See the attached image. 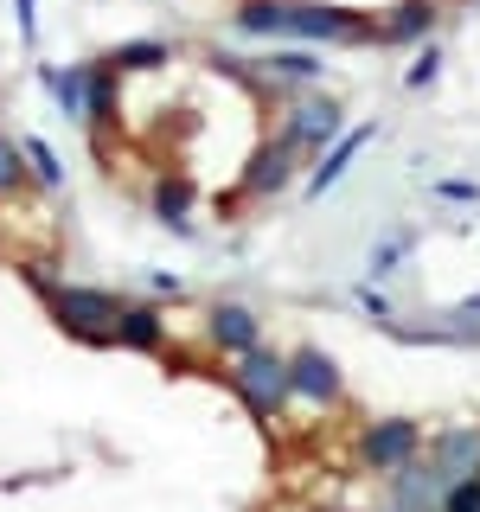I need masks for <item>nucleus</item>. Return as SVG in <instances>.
Masks as SVG:
<instances>
[{"label": "nucleus", "instance_id": "6ab92c4d", "mask_svg": "<svg viewBox=\"0 0 480 512\" xmlns=\"http://www.w3.org/2000/svg\"><path fill=\"white\" fill-rule=\"evenodd\" d=\"M32 186V167L20 154V135H0V205H13Z\"/></svg>", "mask_w": 480, "mask_h": 512}, {"label": "nucleus", "instance_id": "aec40b11", "mask_svg": "<svg viewBox=\"0 0 480 512\" xmlns=\"http://www.w3.org/2000/svg\"><path fill=\"white\" fill-rule=\"evenodd\" d=\"M410 250H416V231H391L384 244H372V256H365V276H372V282H384V276H391V269L404 263Z\"/></svg>", "mask_w": 480, "mask_h": 512}, {"label": "nucleus", "instance_id": "393cba45", "mask_svg": "<svg viewBox=\"0 0 480 512\" xmlns=\"http://www.w3.org/2000/svg\"><path fill=\"white\" fill-rule=\"evenodd\" d=\"M13 26L26 45H39V0H13Z\"/></svg>", "mask_w": 480, "mask_h": 512}, {"label": "nucleus", "instance_id": "b1692460", "mask_svg": "<svg viewBox=\"0 0 480 512\" xmlns=\"http://www.w3.org/2000/svg\"><path fill=\"white\" fill-rule=\"evenodd\" d=\"M442 205H480V180H436L429 186Z\"/></svg>", "mask_w": 480, "mask_h": 512}, {"label": "nucleus", "instance_id": "7ed1b4c3", "mask_svg": "<svg viewBox=\"0 0 480 512\" xmlns=\"http://www.w3.org/2000/svg\"><path fill=\"white\" fill-rule=\"evenodd\" d=\"M276 135L288 141V148H301V154H308V167H314V160L346 135V103H340L333 90H295V96L282 103Z\"/></svg>", "mask_w": 480, "mask_h": 512}, {"label": "nucleus", "instance_id": "4be33fe9", "mask_svg": "<svg viewBox=\"0 0 480 512\" xmlns=\"http://www.w3.org/2000/svg\"><path fill=\"white\" fill-rule=\"evenodd\" d=\"M352 301H359V308H365V314H372V320H378V327H391V320H397V308H391V295H384V288H378L372 276H365L359 288H352Z\"/></svg>", "mask_w": 480, "mask_h": 512}, {"label": "nucleus", "instance_id": "0eeeda50", "mask_svg": "<svg viewBox=\"0 0 480 512\" xmlns=\"http://www.w3.org/2000/svg\"><path fill=\"white\" fill-rule=\"evenodd\" d=\"M301 173H308V154H301V148H288L282 135H269L263 148L250 154V167H244V180H237V192H244L250 205H263V199H282V192L295 186Z\"/></svg>", "mask_w": 480, "mask_h": 512}, {"label": "nucleus", "instance_id": "ddd939ff", "mask_svg": "<svg viewBox=\"0 0 480 512\" xmlns=\"http://www.w3.org/2000/svg\"><path fill=\"white\" fill-rule=\"evenodd\" d=\"M39 84L58 103L64 122H77V128L90 122V58L84 64H39Z\"/></svg>", "mask_w": 480, "mask_h": 512}, {"label": "nucleus", "instance_id": "4468645a", "mask_svg": "<svg viewBox=\"0 0 480 512\" xmlns=\"http://www.w3.org/2000/svg\"><path fill=\"white\" fill-rule=\"evenodd\" d=\"M192 205H199V186H192L186 173H154V186H148L154 224H167L173 237H192Z\"/></svg>", "mask_w": 480, "mask_h": 512}, {"label": "nucleus", "instance_id": "a878e982", "mask_svg": "<svg viewBox=\"0 0 480 512\" xmlns=\"http://www.w3.org/2000/svg\"><path fill=\"white\" fill-rule=\"evenodd\" d=\"M148 295H154V301H180V295H186V282L173 276V269H154V276H148Z\"/></svg>", "mask_w": 480, "mask_h": 512}, {"label": "nucleus", "instance_id": "2eb2a0df", "mask_svg": "<svg viewBox=\"0 0 480 512\" xmlns=\"http://www.w3.org/2000/svg\"><path fill=\"white\" fill-rule=\"evenodd\" d=\"M84 128L96 135V148L122 128V71L109 58H90V122Z\"/></svg>", "mask_w": 480, "mask_h": 512}, {"label": "nucleus", "instance_id": "1a4fd4ad", "mask_svg": "<svg viewBox=\"0 0 480 512\" xmlns=\"http://www.w3.org/2000/svg\"><path fill=\"white\" fill-rule=\"evenodd\" d=\"M372 141H378V122H346V135H340V141H333V148H327V154H320L314 167H308V186H301V192H308V199H327V192L346 180V173H352V160L372 148Z\"/></svg>", "mask_w": 480, "mask_h": 512}, {"label": "nucleus", "instance_id": "f257e3e1", "mask_svg": "<svg viewBox=\"0 0 480 512\" xmlns=\"http://www.w3.org/2000/svg\"><path fill=\"white\" fill-rule=\"evenodd\" d=\"M122 301H128V295H116V288H96V282H58L52 295L39 301V308L52 314V327L64 333V340L109 352V346H116V320H122Z\"/></svg>", "mask_w": 480, "mask_h": 512}, {"label": "nucleus", "instance_id": "9d476101", "mask_svg": "<svg viewBox=\"0 0 480 512\" xmlns=\"http://www.w3.org/2000/svg\"><path fill=\"white\" fill-rule=\"evenodd\" d=\"M429 468H436L448 487L455 480H474L480 474V423H455V429H436V436L423 442Z\"/></svg>", "mask_w": 480, "mask_h": 512}, {"label": "nucleus", "instance_id": "a211bd4d", "mask_svg": "<svg viewBox=\"0 0 480 512\" xmlns=\"http://www.w3.org/2000/svg\"><path fill=\"white\" fill-rule=\"evenodd\" d=\"M20 154L32 167V186H39V192H64V160H58L52 141H45V135H20Z\"/></svg>", "mask_w": 480, "mask_h": 512}, {"label": "nucleus", "instance_id": "20e7f679", "mask_svg": "<svg viewBox=\"0 0 480 512\" xmlns=\"http://www.w3.org/2000/svg\"><path fill=\"white\" fill-rule=\"evenodd\" d=\"M423 423H416V416H378V423H365L359 429V442H352V455H359V468L365 474H397L404 468V461H416L423 455Z\"/></svg>", "mask_w": 480, "mask_h": 512}, {"label": "nucleus", "instance_id": "dca6fc26", "mask_svg": "<svg viewBox=\"0 0 480 512\" xmlns=\"http://www.w3.org/2000/svg\"><path fill=\"white\" fill-rule=\"evenodd\" d=\"M116 346L122 352H141V359H160V352H167V314H160L154 301H122Z\"/></svg>", "mask_w": 480, "mask_h": 512}, {"label": "nucleus", "instance_id": "f03ea898", "mask_svg": "<svg viewBox=\"0 0 480 512\" xmlns=\"http://www.w3.org/2000/svg\"><path fill=\"white\" fill-rule=\"evenodd\" d=\"M224 384L237 391V404H244L256 423H282V410L295 404V391H288V352H276L269 340L224 365Z\"/></svg>", "mask_w": 480, "mask_h": 512}, {"label": "nucleus", "instance_id": "f3484780", "mask_svg": "<svg viewBox=\"0 0 480 512\" xmlns=\"http://www.w3.org/2000/svg\"><path fill=\"white\" fill-rule=\"evenodd\" d=\"M109 64H116L122 77H154V71H167L173 64V45L167 39H122L116 52H103Z\"/></svg>", "mask_w": 480, "mask_h": 512}, {"label": "nucleus", "instance_id": "f8f14e48", "mask_svg": "<svg viewBox=\"0 0 480 512\" xmlns=\"http://www.w3.org/2000/svg\"><path fill=\"white\" fill-rule=\"evenodd\" d=\"M442 26V0H397V7L378 13V45H404V52H416V45H429Z\"/></svg>", "mask_w": 480, "mask_h": 512}, {"label": "nucleus", "instance_id": "412c9836", "mask_svg": "<svg viewBox=\"0 0 480 512\" xmlns=\"http://www.w3.org/2000/svg\"><path fill=\"white\" fill-rule=\"evenodd\" d=\"M442 77V45L429 39V45H416V58H410V71H404V90H429Z\"/></svg>", "mask_w": 480, "mask_h": 512}, {"label": "nucleus", "instance_id": "39448f33", "mask_svg": "<svg viewBox=\"0 0 480 512\" xmlns=\"http://www.w3.org/2000/svg\"><path fill=\"white\" fill-rule=\"evenodd\" d=\"M256 84H263V96H295V90H314L320 77H327V58H320V45H269L263 58H250Z\"/></svg>", "mask_w": 480, "mask_h": 512}, {"label": "nucleus", "instance_id": "5701e85b", "mask_svg": "<svg viewBox=\"0 0 480 512\" xmlns=\"http://www.w3.org/2000/svg\"><path fill=\"white\" fill-rule=\"evenodd\" d=\"M436 512H480V474H474V480H455V487L442 493Z\"/></svg>", "mask_w": 480, "mask_h": 512}, {"label": "nucleus", "instance_id": "9b49d317", "mask_svg": "<svg viewBox=\"0 0 480 512\" xmlns=\"http://www.w3.org/2000/svg\"><path fill=\"white\" fill-rule=\"evenodd\" d=\"M442 493H448V480L429 468V455H416L397 474H384V500H391V512H436Z\"/></svg>", "mask_w": 480, "mask_h": 512}, {"label": "nucleus", "instance_id": "423d86ee", "mask_svg": "<svg viewBox=\"0 0 480 512\" xmlns=\"http://www.w3.org/2000/svg\"><path fill=\"white\" fill-rule=\"evenodd\" d=\"M288 391H295V404H308V410H340L346 404L340 359H333L327 346H295L288 352Z\"/></svg>", "mask_w": 480, "mask_h": 512}, {"label": "nucleus", "instance_id": "6e6552de", "mask_svg": "<svg viewBox=\"0 0 480 512\" xmlns=\"http://www.w3.org/2000/svg\"><path fill=\"white\" fill-rule=\"evenodd\" d=\"M205 346H212L224 365L244 359L250 346H263V314L244 308V301H212V308H205Z\"/></svg>", "mask_w": 480, "mask_h": 512}]
</instances>
